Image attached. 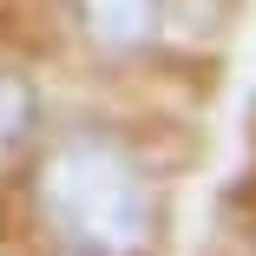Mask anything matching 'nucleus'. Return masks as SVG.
I'll return each instance as SVG.
<instances>
[{
  "instance_id": "obj_1",
  "label": "nucleus",
  "mask_w": 256,
  "mask_h": 256,
  "mask_svg": "<svg viewBox=\"0 0 256 256\" xmlns=\"http://www.w3.org/2000/svg\"><path fill=\"white\" fill-rule=\"evenodd\" d=\"M40 197H46V217H53L60 243L79 256H144L151 250V230H158L151 184L106 138H79L66 151H53Z\"/></svg>"
},
{
  "instance_id": "obj_2",
  "label": "nucleus",
  "mask_w": 256,
  "mask_h": 256,
  "mask_svg": "<svg viewBox=\"0 0 256 256\" xmlns=\"http://www.w3.org/2000/svg\"><path fill=\"white\" fill-rule=\"evenodd\" d=\"M79 20L106 53H138L158 33V0H79Z\"/></svg>"
},
{
  "instance_id": "obj_3",
  "label": "nucleus",
  "mask_w": 256,
  "mask_h": 256,
  "mask_svg": "<svg viewBox=\"0 0 256 256\" xmlns=\"http://www.w3.org/2000/svg\"><path fill=\"white\" fill-rule=\"evenodd\" d=\"M26 138H33V86L14 79V72H0V158L20 151Z\"/></svg>"
}]
</instances>
